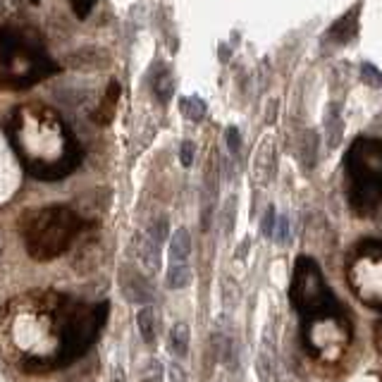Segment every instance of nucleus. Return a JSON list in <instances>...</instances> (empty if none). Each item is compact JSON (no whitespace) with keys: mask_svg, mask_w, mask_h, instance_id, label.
<instances>
[{"mask_svg":"<svg viewBox=\"0 0 382 382\" xmlns=\"http://www.w3.org/2000/svg\"><path fill=\"white\" fill-rule=\"evenodd\" d=\"M165 378V368L160 366V361L148 359L141 368V382H163Z\"/></svg>","mask_w":382,"mask_h":382,"instance_id":"obj_24","label":"nucleus"},{"mask_svg":"<svg viewBox=\"0 0 382 382\" xmlns=\"http://www.w3.org/2000/svg\"><path fill=\"white\" fill-rule=\"evenodd\" d=\"M12 184H17V165H15V158H12V151L5 141V136L0 134V186L8 189Z\"/></svg>","mask_w":382,"mask_h":382,"instance_id":"obj_13","label":"nucleus"},{"mask_svg":"<svg viewBox=\"0 0 382 382\" xmlns=\"http://www.w3.org/2000/svg\"><path fill=\"white\" fill-rule=\"evenodd\" d=\"M94 5H96V0H72V10H75V15L79 17V20L89 17V12Z\"/></svg>","mask_w":382,"mask_h":382,"instance_id":"obj_32","label":"nucleus"},{"mask_svg":"<svg viewBox=\"0 0 382 382\" xmlns=\"http://www.w3.org/2000/svg\"><path fill=\"white\" fill-rule=\"evenodd\" d=\"M301 158H304V167L311 170L318 158V136L315 132H306L304 134V148H301Z\"/></svg>","mask_w":382,"mask_h":382,"instance_id":"obj_23","label":"nucleus"},{"mask_svg":"<svg viewBox=\"0 0 382 382\" xmlns=\"http://www.w3.org/2000/svg\"><path fill=\"white\" fill-rule=\"evenodd\" d=\"M0 65L5 68V79H10L12 87H17V82H22V87L36 84V79L53 70L41 48L32 46L12 29H0Z\"/></svg>","mask_w":382,"mask_h":382,"instance_id":"obj_3","label":"nucleus"},{"mask_svg":"<svg viewBox=\"0 0 382 382\" xmlns=\"http://www.w3.org/2000/svg\"><path fill=\"white\" fill-rule=\"evenodd\" d=\"M296 304L306 311H313V308L323 306L325 301V284L323 277H320L318 265L313 263L311 258H301L299 265H296Z\"/></svg>","mask_w":382,"mask_h":382,"instance_id":"obj_5","label":"nucleus"},{"mask_svg":"<svg viewBox=\"0 0 382 382\" xmlns=\"http://www.w3.org/2000/svg\"><path fill=\"white\" fill-rule=\"evenodd\" d=\"M349 170L354 177V191L363 203L375 205L382 196V141L361 139L349 153Z\"/></svg>","mask_w":382,"mask_h":382,"instance_id":"obj_4","label":"nucleus"},{"mask_svg":"<svg viewBox=\"0 0 382 382\" xmlns=\"http://www.w3.org/2000/svg\"><path fill=\"white\" fill-rule=\"evenodd\" d=\"M361 79L373 89H380L382 87V72L375 68L373 63H363L361 65Z\"/></svg>","mask_w":382,"mask_h":382,"instance_id":"obj_26","label":"nucleus"},{"mask_svg":"<svg viewBox=\"0 0 382 382\" xmlns=\"http://www.w3.org/2000/svg\"><path fill=\"white\" fill-rule=\"evenodd\" d=\"M239 287H236V282L232 280V277H225L222 280V301H225L227 308H234L236 304H239Z\"/></svg>","mask_w":382,"mask_h":382,"instance_id":"obj_25","label":"nucleus"},{"mask_svg":"<svg viewBox=\"0 0 382 382\" xmlns=\"http://www.w3.org/2000/svg\"><path fill=\"white\" fill-rule=\"evenodd\" d=\"M275 222H277V213H275V208H270L265 210V215H263V222H260V232H263L265 236H272V232H275Z\"/></svg>","mask_w":382,"mask_h":382,"instance_id":"obj_29","label":"nucleus"},{"mask_svg":"<svg viewBox=\"0 0 382 382\" xmlns=\"http://www.w3.org/2000/svg\"><path fill=\"white\" fill-rule=\"evenodd\" d=\"M189 342H191V330L186 323H174L170 330V351L174 356H186L189 354Z\"/></svg>","mask_w":382,"mask_h":382,"instance_id":"obj_14","label":"nucleus"},{"mask_svg":"<svg viewBox=\"0 0 382 382\" xmlns=\"http://www.w3.org/2000/svg\"><path fill=\"white\" fill-rule=\"evenodd\" d=\"M179 110L186 120L191 122H201L203 115H205V101L198 98V96H189V98H182L179 101Z\"/></svg>","mask_w":382,"mask_h":382,"instance_id":"obj_20","label":"nucleus"},{"mask_svg":"<svg viewBox=\"0 0 382 382\" xmlns=\"http://www.w3.org/2000/svg\"><path fill=\"white\" fill-rule=\"evenodd\" d=\"M136 325H139V332H141L144 342L153 344L155 335H158V313H155V308L144 306L136 315Z\"/></svg>","mask_w":382,"mask_h":382,"instance_id":"obj_15","label":"nucleus"},{"mask_svg":"<svg viewBox=\"0 0 382 382\" xmlns=\"http://www.w3.org/2000/svg\"><path fill=\"white\" fill-rule=\"evenodd\" d=\"M234 213H236V198H229L222 210V222H225V234H232L234 229Z\"/></svg>","mask_w":382,"mask_h":382,"instance_id":"obj_28","label":"nucleus"},{"mask_svg":"<svg viewBox=\"0 0 382 382\" xmlns=\"http://www.w3.org/2000/svg\"><path fill=\"white\" fill-rule=\"evenodd\" d=\"M191 253V234L189 229H177V232L172 234V239H170V263H186V258H189Z\"/></svg>","mask_w":382,"mask_h":382,"instance_id":"obj_12","label":"nucleus"},{"mask_svg":"<svg viewBox=\"0 0 382 382\" xmlns=\"http://www.w3.org/2000/svg\"><path fill=\"white\" fill-rule=\"evenodd\" d=\"M210 347H213V354L222 363H225V366H229V368L236 366V351H234V344H232V339H229V337L215 332L213 339H210Z\"/></svg>","mask_w":382,"mask_h":382,"instance_id":"obj_17","label":"nucleus"},{"mask_svg":"<svg viewBox=\"0 0 382 382\" xmlns=\"http://www.w3.org/2000/svg\"><path fill=\"white\" fill-rule=\"evenodd\" d=\"M191 268L186 263H174L170 265L167 275H165V284L170 289H184L191 284Z\"/></svg>","mask_w":382,"mask_h":382,"instance_id":"obj_19","label":"nucleus"},{"mask_svg":"<svg viewBox=\"0 0 382 382\" xmlns=\"http://www.w3.org/2000/svg\"><path fill=\"white\" fill-rule=\"evenodd\" d=\"M98 373H101V359L96 351H91L82 361H77L75 366L60 378V382H96Z\"/></svg>","mask_w":382,"mask_h":382,"instance_id":"obj_9","label":"nucleus"},{"mask_svg":"<svg viewBox=\"0 0 382 382\" xmlns=\"http://www.w3.org/2000/svg\"><path fill=\"white\" fill-rule=\"evenodd\" d=\"M117 101H120V84L113 79V82L108 84V91H106V96H103L101 108L94 113L96 125H108V122H110L113 115H115V108H117Z\"/></svg>","mask_w":382,"mask_h":382,"instance_id":"obj_11","label":"nucleus"},{"mask_svg":"<svg viewBox=\"0 0 382 382\" xmlns=\"http://www.w3.org/2000/svg\"><path fill=\"white\" fill-rule=\"evenodd\" d=\"M17 144L22 153L32 163L34 172L44 179H51L65 170L75 167V158H68L72 151L70 134L63 120L46 108H22L17 113Z\"/></svg>","mask_w":382,"mask_h":382,"instance_id":"obj_1","label":"nucleus"},{"mask_svg":"<svg viewBox=\"0 0 382 382\" xmlns=\"http://www.w3.org/2000/svg\"><path fill=\"white\" fill-rule=\"evenodd\" d=\"M108 382H127V378H125V371L122 368H115L113 371V375H110V380Z\"/></svg>","mask_w":382,"mask_h":382,"instance_id":"obj_35","label":"nucleus"},{"mask_svg":"<svg viewBox=\"0 0 382 382\" xmlns=\"http://www.w3.org/2000/svg\"><path fill=\"white\" fill-rule=\"evenodd\" d=\"M167 373H170V382H186V373L179 366H170Z\"/></svg>","mask_w":382,"mask_h":382,"instance_id":"obj_34","label":"nucleus"},{"mask_svg":"<svg viewBox=\"0 0 382 382\" xmlns=\"http://www.w3.org/2000/svg\"><path fill=\"white\" fill-rule=\"evenodd\" d=\"M225 139H227V148H229V153H239V146H241L239 129H236V127H229V129L225 132Z\"/></svg>","mask_w":382,"mask_h":382,"instance_id":"obj_33","label":"nucleus"},{"mask_svg":"<svg viewBox=\"0 0 382 382\" xmlns=\"http://www.w3.org/2000/svg\"><path fill=\"white\" fill-rule=\"evenodd\" d=\"M325 132H327V144H330V148H337L339 141H342V134H344V122H342V117H339L337 106H330V110H327Z\"/></svg>","mask_w":382,"mask_h":382,"instance_id":"obj_18","label":"nucleus"},{"mask_svg":"<svg viewBox=\"0 0 382 382\" xmlns=\"http://www.w3.org/2000/svg\"><path fill=\"white\" fill-rule=\"evenodd\" d=\"M32 3H39V0H32Z\"/></svg>","mask_w":382,"mask_h":382,"instance_id":"obj_36","label":"nucleus"},{"mask_svg":"<svg viewBox=\"0 0 382 382\" xmlns=\"http://www.w3.org/2000/svg\"><path fill=\"white\" fill-rule=\"evenodd\" d=\"M193 155H196V146H193L191 141L182 144V148H179V163H182V165L189 167L191 163H193Z\"/></svg>","mask_w":382,"mask_h":382,"instance_id":"obj_31","label":"nucleus"},{"mask_svg":"<svg viewBox=\"0 0 382 382\" xmlns=\"http://www.w3.org/2000/svg\"><path fill=\"white\" fill-rule=\"evenodd\" d=\"M151 87H153L155 96L163 103H167L170 98H172V94H174V82H172V75H170L167 70L158 72V75L153 77V82H151Z\"/></svg>","mask_w":382,"mask_h":382,"instance_id":"obj_21","label":"nucleus"},{"mask_svg":"<svg viewBox=\"0 0 382 382\" xmlns=\"http://www.w3.org/2000/svg\"><path fill=\"white\" fill-rule=\"evenodd\" d=\"M356 17H359V8H351L347 15L339 20L335 27L330 29V36L332 39H337L339 44H347L351 36L356 34Z\"/></svg>","mask_w":382,"mask_h":382,"instance_id":"obj_16","label":"nucleus"},{"mask_svg":"<svg viewBox=\"0 0 382 382\" xmlns=\"http://www.w3.org/2000/svg\"><path fill=\"white\" fill-rule=\"evenodd\" d=\"M253 177H256L258 184H268L275 177V144H272V139H265L256 151Z\"/></svg>","mask_w":382,"mask_h":382,"instance_id":"obj_8","label":"nucleus"},{"mask_svg":"<svg viewBox=\"0 0 382 382\" xmlns=\"http://www.w3.org/2000/svg\"><path fill=\"white\" fill-rule=\"evenodd\" d=\"M256 371H258V378L260 382H277V366H275V359H272L270 351H260L258 359H256Z\"/></svg>","mask_w":382,"mask_h":382,"instance_id":"obj_22","label":"nucleus"},{"mask_svg":"<svg viewBox=\"0 0 382 382\" xmlns=\"http://www.w3.org/2000/svg\"><path fill=\"white\" fill-rule=\"evenodd\" d=\"M167 232H170V222H167V217H158V220L151 225V232L148 236L155 241V244H163V241L167 239Z\"/></svg>","mask_w":382,"mask_h":382,"instance_id":"obj_27","label":"nucleus"},{"mask_svg":"<svg viewBox=\"0 0 382 382\" xmlns=\"http://www.w3.org/2000/svg\"><path fill=\"white\" fill-rule=\"evenodd\" d=\"M139 260H141V268H144V275L153 277L160 272V265H163V258H160V244H155L153 239L146 234L139 244Z\"/></svg>","mask_w":382,"mask_h":382,"instance_id":"obj_10","label":"nucleus"},{"mask_svg":"<svg viewBox=\"0 0 382 382\" xmlns=\"http://www.w3.org/2000/svg\"><path fill=\"white\" fill-rule=\"evenodd\" d=\"M275 239L280 241V244H287V239H289V220H287V215H280L277 217V222H275Z\"/></svg>","mask_w":382,"mask_h":382,"instance_id":"obj_30","label":"nucleus"},{"mask_svg":"<svg viewBox=\"0 0 382 382\" xmlns=\"http://www.w3.org/2000/svg\"><path fill=\"white\" fill-rule=\"evenodd\" d=\"M82 225V217L75 210L65 208V205H53V208L32 213L27 227H24V239H27L29 253L39 260L58 256V253H63L70 246V241L77 236Z\"/></svg>","mask_w":382,"mask_h":382,"instance_id":"obj_2","label":"nucleus"},{"mask_svg":"<svg viewBox=\"0 0 382 382\" xmlns=\"http://www.w3.org/2000/svg\"><path fill=\"white\" fill-rule=\"evenodd\" d=\"M122 292L129 301H134V304H146V306L155 296L153 287H151V282L146 280V275L136 272L134 268L122 270Z\"/></svg>","mask_w":382,"mask_h":382,"instance_id":"obj_6","label":"nucleus"},{"mask_svg":"<svg viewBox=\"0 0 382 382\" xmlns=\"http://www.w3.org/2000/svg\"><path fill=\"white\" fill-rule=\"evenodd\" d=\"M103 263V244L98 239H87L84 244H79L77 253H75V270L79 275H91L96 268H101Z\"/></svg>","mask_w":382,"mask_h":382,"instance_id":"obj_7","label":"nucleus"}]
</instances>
